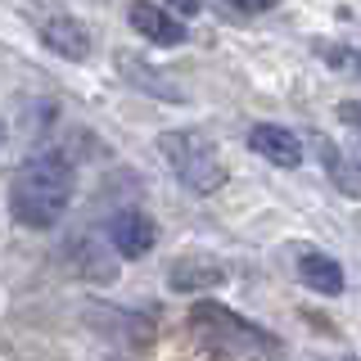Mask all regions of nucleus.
<instances>
[{
  "instance_id": "nucleus-1",
  "label": "nucleus",
  "mask_w": 361,
  "mask_h": 361,
  "mask_svg": "<svg viewBox=\"0 0 361 361\" xmlns=\"http://www.w3.org/2000/svg\"><path fill=\"white\" fill-rule=\"evenodd\" d=\"M68 203H73V167L54 149L32 154L9 180V217L18 226H27V231L59 226Z\"/></svg>"
},
{
  "instance_id": "nucleus-2",
  "label": "nucleus",
  "mask_w": 361,
  "mask_h": 361,
  "mask_svg": "<svg viewBox=\"0 0 361 361\" xmlns=\"http://www.w3.org/2000/svg\"><path fill=\"white\" fill-rule=\"evenodd\" d=\"M158 154H163V163L172 167V176L190 195H212V190L226 185V163L203 131H190V127L163 131L158 135Z\"/></svg>"
},
{
  "instance_id": "nucleus-3",
  "label": "nucleus",
  "mask_w": 361,
  "mask_h": 361,
  "mask_svg": "<svg viewBox=\"0 0 361 361\" xmlns=\"http://www.w3.org/2000/svg\"><path fill=\"white\" fill-rule=\"evenodd\" d=\"M190 325H195L217 353H257V348L276 353V338L262 334L253 321L235 316L231 307H221V302H195V307H190Z\"/></svg>"
},
{
  "instance_id": "nucleus-4",
  "label": "nucleus",
  "mask_w": 361,
  "mask_h": 361,
  "mask_svg": "<svg viewBox=\"0 0 361 361\" xmlns=\"http://www.w3.org/2000/svg\"><path fill=\"white\" fill-rule=\"evenodd\" d=\"M158 240V226L154 217H145L140 208H118L109 217V244L118 248L122 257H145Z\"/></svg>"
},
{
  "instance_id": "nucleus-5",
  "label": "nucleus",
  "mask_w": 361,
  "mask_h": 361,
  "mask_svg": "<svg viewBox=\"0 0 361 361\" xmlns=\"http://www.w3.org/2000/svg\"><path fill=\"white\" fill-rule=\"evenodd\" d=\"M167 285L176 293H208V289L226 285V267L212 262V257H203V253H185L167 271Z\"/></svg>"
},
{
  "instance_id": "nucleus-6",
  "label": "nucleus",
  "mask_w": 361,
  "mask_h": 361,
  "mask_svg": "<svg viewBox=\"0 0 361 361\" xmlns=\"http://www.w3.org/2000/svg\"><path fill=\"white\" fill-rule=\"evenodd\" d=\"M248 149L262 154L267 163H276V167H298L302 163L298 135L285 131V127H276V122H257V127L248 131Z\"/></svg>"
},
{
  "instance_id": "nucleus-7",
  "label": "nucleus",
  "mask_w": 361,
  "mask_h": 361,
  "mask_svg": "<svg viewBox=\"0 0 361 361\" xmlns=\"http://www.w3.org/2000/svg\"><path fill=\"white\" fill-rule=\"evenodd\" d=\"M131 27L154 45H180L185 41V23L172 18L163 5H149V0H135L131 5Z\"/></svg>"
},
{
  "instance_id": "nucleus-8",
  "label": "nucleus",
  "mask_w": 361,
  "mask_h": 361,
  "mask_svg": "<svg viewBox=\"0 0 361 361\" xmlns=\"http://www.w3.org/2000/svg\"><path fill=\"white\" fill-rule=\"evenodd\" d=\"M298 276L312 293H325V298L343 293V267L330 253H321V248H302L298 253Z\"/></svg>"
},
{
  "instance_id": "nucleus-9",
  "label": "nucleus",
  "mask_w": 361,
  "mask_h": 361,
  "mask_svg": "<svg viewBox=\"0 0 361 361\" xmlns=\"http://www.w3.org/2000/svg\"><path fill=\"white\" fill-rule=\"evenodd\" d=\"M41 41H45V50H54L68 63H82L90 54V37H86V27L77 18H50L41 27Z\"/></svg>"
},
{
  "instance_id": "nucleus-10",
  "label": "nucleus",
  "mask_w": 361,
  "mask_h": 361,
  "mask_svg": "<svg viewBox=\"0 0 361 361\" xmlns=\"http://www.w3.org/2000/svg\"><path fill=\"white\" fill-rule=\"evenodd\" d=\"M118 68H122V73H131V82L140 86V90H154L158 99H180V90H176V86H167V82H163V73H154V68H149V63H140L135 54H118Z\"/></svg>"
},
{
  "instance_id": "nucleus-11",
  "label": "nucleus",
  "mask_w": 361,
  "mask_h": 361,
  "mask_svg": "<svg viewBox=\"0 0 361 361\" xmlns=\"http://www.w3.org/2000/svg\"><path fill=\"white\" fill-rule=\"evenodd\" d=\"M235 9H244V14H262V9H271L276 0H231Z\"/></svg>"
},
{
  "instance_id": "nucleus-12",
  "label": "nucleus",
  "mask_w": 361,
  "mask_h": 361,
  "mask_svg": "<svg viewBox=\"0 0 361 361\" xmlns=\"http://www.w3.org/2000/svg\"><path fill=\"white\" fill-rule=\"evenodd\" d=\"M167 5L176 9V14H185V18H195L199 9H203V0H167Z\"/></svg>"
},
{
  "instance_id": "nucleus-13",
  "label": "nucleus",
  "mask_w": 361,
  "mask_h": 361,
  "mask_svg": "<svg viewBox=\"0 0 361 361\" xmlns=\"http://www.w3.org/2000/svg\"><path fill=\"white\" fill-rule=\"evenodd\" d=\"M338 113H343V122H353V127H361V104H343Z\"/></svg>"
}]
</instances>
